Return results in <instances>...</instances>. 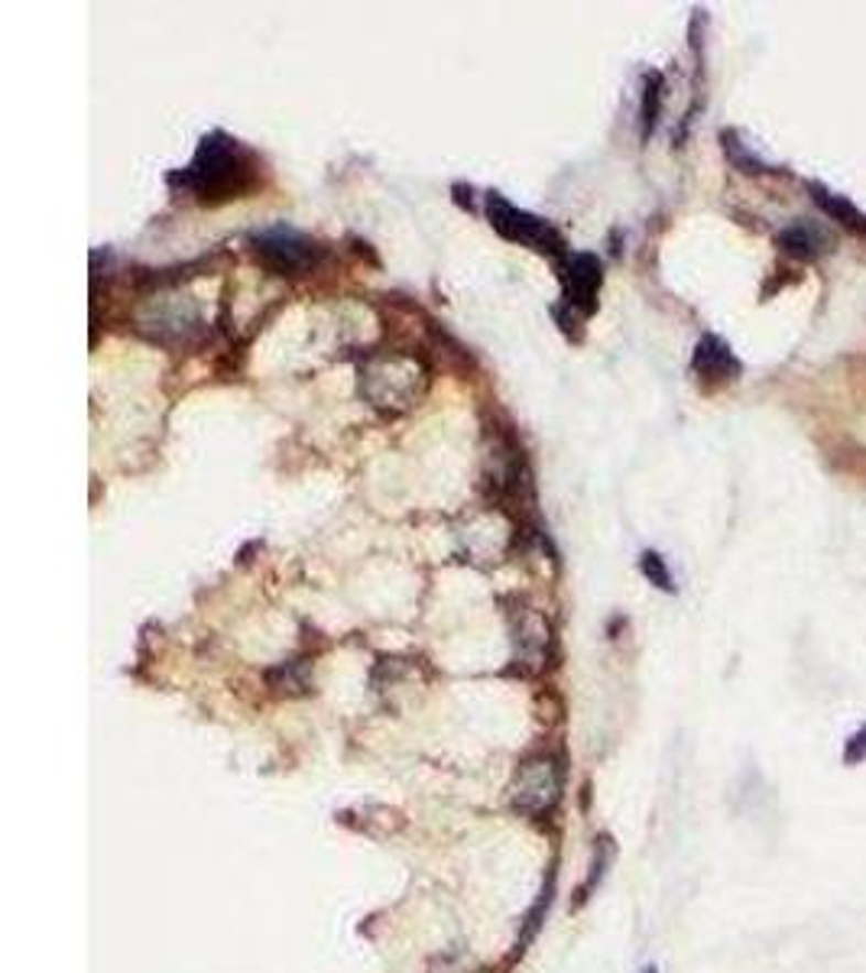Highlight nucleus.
I'll use <instances>...</instances> for the list:
<instances>
[{"instance_id":"f257e3e1","label":"nucleus","mask_w":866,"mask_h":973,"mask_svg":"<svg viewBox=\"0 0 866 973\" xmlns=\"http://www.w3.org/2000/svg\"><path fill=\"white\" fill-rule=\"evenodd\" d=\"M170 182L195 192L198 202L215 205L250 192L257 185V163L250 150H243L234 137L218 130L198 143L195 160L182 172L170 175Z\"/></svg>"},{"instance_id":"f03ea898","label":"nucleus","mask_w":866,"mask_h":973,"mask_svg":"<svg viewBox=\"0 0 866 973\" xmlns=\"http://www.w3.org/2000/svg\"><path fill=\"white\" fill-rule=\"evenodd\" d=\"M487 215H490V225H494V230L500 237H507L513 244H522L529 250H539V253H545L552 260L565 257V237L552 228L549 221L513 208L504 195H497V192L487 195Z\"/></svg>"},{"instance_id":"7ed1b4c3","label":"nucleus","mask_w":866,"mask_h":973,"mask_svg":"<svg viewBox=\"0 0 866 973\" xmlns=\"http://www.w3.org/2000/svg\"><path fill=\"white\" fill-rule=\"evenodd\" d=\"M562 779L565 772L555 756H529L513 779V808L529 818L549 814L562 799Z\"/></svg>"},{"instance_id":"20e7f679","label":"nucleus","mask_w":866,"mask_h":973,"mask_svg":"<svg viewBox=\"0 0 866 973\" xmlns=\"http://www.w3.org/2000/svg\"><path fill=\"white\" fill-rule=\"evenodd\" d=\"M253 250L257 257L280 277H299L318 260V247L292 228H273L253 234Z\"/></svg>"},{"instance_id":"39448f33","label":"nucleus","mask_w":866,"mask_h":973,"mask_svg":"<svg viewBox=\"0 0 866 973\" xmlns=\"http://www.w3.org/2000/svg\"><path fill=\"white\" fill-rule=\"evenodd\" d=\"M562 270V283H565V305H572L577 312L591 315L597 309V289H600V260L594 253H575L565 257Z\"/></svg>"},{"instance_id":"423d86ee","label":"nucleus","mask_w":866,"mask_h":973,"mask_svg":"<svg viewBox=\"0 0 866 973\" xmlns=\"http://www.w3.org/2000/svg\"><path fill=\"white\" fill-rule=\"evenodd\" d=\"M694 370L704 377H734L740 370L737 357L730 354V347L717 338H701L697 350H694Z\"/></svg>"},{"instance_id":"0eeeda50","label":"nucleus","mask_w":866,"mask_h":973,"mask_svg":"<svg viewBox=\"0 0 866 973\" xmlns=\"http://www.w3.org/2000/svg\"><path fill=\"white\" fill-rule=\"evenodd\" d=\"M610 860H614V841L604 834L600 841H597V847H594V863H591V873H587V883L577 889V906H584L587 899H591V893L604 883V876H607V866H610Z\"/></svg>"},{"instance_id":"6e6552de","label":"nucleus","mask_w":866,"mask_h":973,"mask_svg":"<svg viewBox=\"0 0 866 973\" xmlns=\"http://www.w3.org/2000/svg\"><path fill=\"white\" fill-rule=\"evenodd\" d=\"M552 896H555V873H549V883L542 886V893H539V899H535V906L529 909V916H526V925H522V934H520V948L517 951H526V944L539 934V928H542V918L549 912V906H552Z\"/></svg>"},{"instance_id":"1a4fd4ad","label":"nucleus","mask_w":866,"mask_h":973,"mask_svg":"<svg viewBox=\"0 0 866 973\" xmlns=\"http://www.w3.org/2000/svg\"><path fill=\"white\" fill-rule=\"evenodd\" d=\"M267 679H270V685L277 688V691H289V694L308 691V679H305V666L302 662H283V666L270 669Z\"/></svg>"},{"instance_id":"9d476101","label":"nucleus","mask_w":866,"mask_h":973,"mask_svg":"<svg viewBox=\"0 0 866 973\" xmlns=\"http://www.w3.org/2000/svg\"><path fill=\"white\" fill-rule=\"evenodd\" d=\"M818 240H821V234L805 228V225H795V228H789L782 234V247L789 253H799V257H814L818 253Z\"/></svg>"},{"instance_id":"9b49d317","label":"nucleus","mask_w":866,"mask_h":973,"mask_svg":"<svg viewBox=\"0 0 866 973\" xmlns=\"http://www.w3.org/2000/svg\"><path fill=\"white\" fill-rule=\"evenodd\" d=\"M639 569H642V574L649 577V584H656V587H662V591H672V574H669V569H665V562H662L659 552H642Z\"/></svg>"},{"instance_id":"f8f14e48","label":"nucleus","mask_w":866,"mask_h":973,"mask_svg":"<svg viewBox=\"0 0 866 973\" xmlns=\"http://www.w3.org/2000/svg\"><path fill=\"white\" fill-rule=\"evenodd\" d=\"M866 763V724L860 731L851 734V740L844 744V766H860Z\"/></svg>"},{"instance_id":"ddd939ff","label":"nucleus","mask_w":866,"mask_h":973,"mask_svg":"<svg viewBox=\"0 0 866 973\" xmlns=\"http://www.w3.org/2000/svg\"><path fill=\"white\" fill-rule=\"evenodd\" d=\"M639 973H659V967H656V964H649V967H642Z\"/></svg>"}]
</instances>
